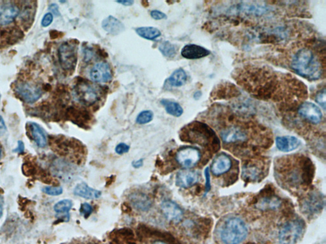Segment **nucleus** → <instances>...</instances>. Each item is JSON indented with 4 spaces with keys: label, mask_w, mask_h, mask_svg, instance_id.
<instances>
[{
    "label": "nucleus",
    "mask_w": 326,
    "mask_h": 244,
    "mask_svg": "<svg viewBox=\"0 0 326 244\" xmlns=\"http://www.w3.org/2000/svg\"><path fill=\"white\" fill-rule=\"evenodd\" d=\"M275 174L278 182L289 189L303 188L311 183L312 163L305 156H290L277 162Z\"/></svg>",
    "instance_id": "obj_1"
},
{
    "label": "nucleus",
    "mask_w": 326,
    "mask_h": 244,
    "mask_svg": "<svg viewBox=\"0 0 326 244\" xmlns=\"http://www.w3.org/2000/svg\"><path fill=\"white\" fill-rule=\"evenodd\" d=\"M291 67L299 76L309 80L321 78L324 69L321 61L311 48H300L295 53Z\"/></svg>",
    "instance_id": "obj_2"
},
{
    "label": "nucleus",
    "mask_w": 326,
    "mask_h": 244,
    "mask_svg": "<svg viewBox=\"0 0 326 244\" xmlns=\"http://www.w3.org/2000/svg\"><path fill=\"white\" fill-rule=\"evenodd\" d=\"M182 141L197 144L208 149L217 151L220 141L215 132L207 124L193 122L183 127L180 134Z\"/></svg>",
    "instance_id": "obj_3"
},
{
    "label": "nucleus",
    "mask_w": 326,
    "mask_h": 244,
    "mask_svg": "<svg viewBox=\"0 0 326 244\" xmlns=\"http://www.w3.org/2000/svg\"><path fill=\"white\" fill-rule=\"evenodd\" d=\"M221 239L225 244H240L247 236V228L242 219L230 217L221 229Z\"/></svg>",
    "instance_id": "obj_4"
},
{
    "label": "nucleus",
    "mask_w": 326,
    "mask_h": 244,
    "mask_svg": "<svg viewBox=\"0 0 326 244\" xmlns=\"http://www.w3.org/2000/svg\"><path fill=\"white\" fill-rule=\"evenodd\" d=\"M304 223L301 220L289 221L281 227L279 240L282 244H295L304 231Z\"/></svg>",
    "instance_id": "obj_5"
},
{
    "label": "nucleus",
    "mask_w": 326,
    "mask_h": 244,
    "mask_svg": "<svg viewBox=\"0 0 326 244\" xmlns=\"http://www.w3.org/2000/svg\"><path fill=\"white\" fill-rule=\"evenodd\" d=\"M73 94L75 99L85 106H91L99 100L97 89L88 81H79L74 87Z\"/></svg>",
    "instance_id": "obj_6"
},
{
    "label": "nucleus",
    "mask_w": 326,
    "mask_h": 244,
    "mask_svg": "<svg viewBox=\"0 0 326 244\" xmlns=\"http://www.w3.org/2000/svg\"><path fill=\"white\" fill-rule=\"evenodd\" d=\"M59 60L63 70H74L77 62V52L75 46L68 42L61 45L58 50Z\"/></svg>",
    "instance_id": "obj_7"
},
{
    "label": "nucleus",
    "mask_w": 326,
    "mask_h": 244,
    "mask_svg": "<svg viewBox=\"0 0 326 244\" xmlns=\"http://www.w3.org/2000/svg\"><path fill=\"white\" fill-rule=\"evenodd\" d=\"M176 161L185 168H194L198 164L201 159L200 152L193 147L181 148L176 152Z\"/></svg>",
    "instance_id": "obj_8"
},
{
    "label": "nucleus",
    "mask_w": 326,
    "mask_h": 244,
    "mask_svg": "<svg viewBox=\"0 0 326 244\" xmlns=\"http://www.w3.org/2000/svg\"><path fill=\"white\" fill-rule=\"evenodd\" d=\"M16 92L26 103H34L42 96V91L40 87L29 82H22L16 86Z\"/></svg>",
    "instance_id": "obj_9"
},
{
    "label": "nucleus",
    "mask_w": 326,
    "mask_h": 244,
    "mask_svg": "<svg viewBox=\"0 0 326 244\" xmlns=\"http://www.w3.org/2000/svg\"><path fill=\"white\" fill-rule=\"evenodd\" d=\"M221 136L224 143L226 144L243 143L248 139L246 130L238 125L226 128L221 132Z\"/></svg>",
    "instance_id": "obj_10"
},
{
    "label": "nucleus",
    "mask_w": 326,
    "mask_h": 244,
    "mask_svg": "<svg viewBox=\"0 0 326 244\" xmlns=\"http://www.w3.org/2000/svg\"><path fill=\"white\" fill-rule=\"evenodd\" d=\"M230 11L246 15L260 16L268 13L269 7L258 2H242L232 7Z\"/></svg>",
    "instance_id": "obj_11"
},
{
    "label": "nucleus",
    "mask_w": 326,
    "mask_h": 244,
    "mask_svg": "<svg viewBox=\"0 0 326 244\" xmlns=\"http://www.w3.org/2000/svg\"><path fill=\"white\" fill-rule=\"evenodd\" d=\"M297 113L301 117L311 123H321L323 119L321 109L311 102H303L301 103L297 109Z\"/></svg>",
    "instance_id": "obj_12"
},
{
    "label": "nucleus",
    "mask_w": 326,
    "mask_h": 244,
    "mask_svg": "<svg viewBox=\"0 0 326 244\" xmlns=\"http://www.w3.org/2000/svg\"><path fill=\"white\" fill-rule=\"evenodd\" d=\"M161 209L168 221L175 223H178L182 220L183 211L176 203L172 200L163 201L161 204Z\"/></svg>",
    "instance_id": "obj_13"
},
{
    "label": "nucleus",
    "mask_w": 326,
    "mask_h": 244,
    "mask_svg": "<svg viewBox=\"0 0 326 244\" xmlns=\"http://www.w3.org/2000/svg\"><path fill=\"white\" fill-rule=\"evenodd\" d=\"M91 80L97 83H106L112 78L110 66L106 62H99L95 64L90 71Z\"/></svg>",
    "instance_id": "obj_14"
},
{
    "label": "nucleus",
    "mask_w": 326,
    "mask_h": 244,
    "mask_svg": "<svg viewBox=\"0 0 326 244\" xmlns=\"http://www.w3.org/2000/svg\"><path fill=\"white\" fill-rule=\"evenodd\" d=\"M264 165L259 161L246 163L243 168L244 179L248 182H256L263 174Z\"/></svg>",
    "instance_id": "obj_15"
},
{
    "label": "nucleus",
    "mask_w": 326,
    "mask_h": 244,
    "mask_svg": "<svg viewBox=\"0 0 326 244\" xmlns=\"http://www.w3.org/2000/svg\"><path fill=\"white\" fill-rule=\"evenodd\" d=\"M231 159L226 154H221L214 159L211 170L214 176H222L229 171L232 167Z\"/></svg>",
    "instance_id": "obj_16"
},
{
    "label": "nucleus",
    "mask_w": 326,
    "mask_h": 244,
    "mask_svg": "<svg viewBox=\"0 0 326 244\" xmlns=\"http://www.w3.org/2000/svg\"><path fill=\"white\" fill-rule=\"evenodd\" d=\"M129 200L132 207L141 212H147L152 208L153 205L151 198L144 193H132L130 196Z\"/></svg>",
    "instance_id": "obj_17"
},
{
    "label": "nucleus",
    "mask_w": 326,
    "mask_h": 244,
    "mask_svg": "<svg viewBox=\"0 0 326 244\" xmlns=\"http://www.w3.org/2000/svg\"><path fill=\"white\" fill-rule=\"evenodd\" d=\"M198 180L199 176L196 172L190 170H182L177 173L175 182L177 186L180 188H188L194 186Z\"/></svg>",
    "instance_id": "obj_18"
},
{
    "label": "nucleus",
    "mask_w": 326,
    "mask_h": 244,
    "mask_svg": "<svg viewBox=\"0 0 326 244\" xmlns=\"http://www.w3.org/2000/svg\"><path fill=\"white\" fill-rule=\"evenodd\" d=\"M210 54H211L210 50L195 44L186 45L181 50V55L183 58L187 60H199L205 58Z\"/></svg>",
    "instance_id": "obj_19"
},
{
    "label": "nucleus",
    "mask_w": 326,
    "mask_h": 244,
    "mask_svg": "<svg viewBox=\"0 0 326 244\" xmlns=\"http://www.w3.org/2000/svg\"><path fill=\"white\" fill-rule=\"evenodd\" d=\"M73 193L77 197L89 200L98 199L100 198L101 196L100 191L91 188L85 183H81L77 184L73 190Z\"/></svg>",
    "instance_id": "obj_20"
},
{
    "label": "nucleus",
    "mask_w": 326,
    "mask_h": 244,
    "mask_svg": "<svg viewBox=\"0 0 326 244\" xmlns=\"http://www.w3.org/2000/svg\"><path fill=\"white\" fill-rule=\"evenodd\" d=\"M301 142L294 136H282L276 139V145L279 150L284 152L294 151L300 145Z\"/></svg>",
    "instance_id": "obj_21"
},
{
    "label": "nucleus",
    "mask_w": 326,
    "mask_h": 244,
    "mask_svg": "<svg viewBox=\"0 0 326 244\" xmlns=\"http://www.w3.org/2000/svg\"><path fill=\"white\" fill-rule=\"evenodd\" d=\"M102 28L108 33L117 35L125 30L124 24L117 18L109 15L102 22Z\"/></svg>",
    "instance_id": "obj_22"
},
{
    "label": "nucleus",
    "mask_w": 326,
    "mask_h": 244,
    "mask_svg": "<svg viewBox=\"0 0 326 244\" xmlns=\"http://www.w3.org/2000/svg\"><path fill=\"white\" fill-rule=\"evenodd\" d=\"M19 14L17 6L8 5L0 7V24L6 25L13 22Z\"/></svg>",
    "instance_id": "obj_23"
},
{
    "label": "nucleus",
    "mask_w": 326,
    "mask_h": 244,
    "mask_svg": "<svg viewBox=\"0 0 326 244\" xmlns=\"http://www.w3.org/2000/svg\"><path fill=\"white\" fill-rule=\"evenodd\" d=\"M31 134L38 147L44 148L47 144L46 134L39 125L35 123L30 124Z\"/></svg>",
    "instance_id": "obj_24"
},
{
    "label": "nucleus",
    "mask_w": 326,
    "mask_h": 244,
    "mask_svg": "<svg viewBox=\"0 0 326 244\" xmlns=\"http://www.w3.org/2000/svg\"><path fill=\"white\" fill-rule=\"evenodd\" d=\"M280 205V200L272 196H266L260 198L256 206L261 210H272L278 208Z\"/></svg>",
    "instance_id": "obj_25"
},
{
    "label": "nucleus",
    "mask_w": 326,
    "mask_h": 244,
    "mask_svg": "<svg viewBox=\"0 0 326 244\" xmlns=\"http://www.w3.org/2000/svg\"><path fill=\"white\" fill-rule=\"evenodd\" d=\"M136 33L144 39L154 40L162 36V32L154 27H140L135 30Z\"/></svg>",
    "instance_id": "obj_26"
},
{
    "label": "nucleus",
    "mask_w": 326,
    "mask_h": 244,
    "mask_svg": "<svg viewBox=\"0 0 326 244\" xmlns=\"http://www.w3.org/2000/svg\"><path fill=\"white\" fill-rule=\"evenodd\" d=\"M315 195H311L308 197L305 202L303 203V208L306 212L310 213H315L322 207V199Z\"/></svg>",
    "instance_id": "obj_27"
},
{
    "label": "nucleus",
    "mask_w": 326,
    "mask_h": 244,
    "mask_svg": "<svg viewBox=\"0 0 326 244\" xmlns=\"http://www.w3.org/2000/svg\"><path fill=\"white\" fill-rule=\"evenodd\" d=\"M187 75L183 69L175 70L168 78V82L173 87H181L186 83Z\"/></svg>",
    "instance_id": "obj_28"
},
{
    "label": "nucleus",
    "mask_w": 326,
    "mask_h": 244,
    "mask_svg": "<svg viewBox=\"0 0 326 244\" xmlns=\"http://www.w3.org/2000/svg\"><path fill=\"white\" fill-rule=\"evenodd\" d=\"M161 103L164 106L166 113L175 117H180L183 114L182 107L177 102L170 101L163 99Z\"/></svg>",
    "instance_id": "obj_29"
},
{
    "label": "nucleus",
    "mask_w": 326,
    "mask_h": 244,
    "mask_svg": "<svg viewBox=\"0 0 326 244\" xmlns=\"http://www.w3.org/2000/svg\"><path fill=\"white\" fill-rule=\"evenodd\" d=\"M73 207L72 201L69 199H65L56 203L54 206L55 212L58 214H64L67 216H70L69 212Z\"/></svg>",
    "instance_id": "obj_30"
},
{
    "label": "nucleus",
    "mask_w": 326,
    "mask_h": 244,
    "mask_svg": "<svg viewBox=\"0 0 326 244\" xmlns=\"http://www.w3.org/2000/svg\"><path fill=\"white\" fill-rule=\"evenodd\" d=\"M159 49L162 53L163 56L167 57V58H173L177 53L175 46L168 41H165V42H163L160 45Z\"/></svg>",
    "instance_id": "obj_31"
},
{
    "label": "nucleus",
    "mask_w": 326,
    "mask_h": 244,
    "mask_svg": "<svg viewBox=\"0 0 326 244\" xmlns=\"http://www.w3.org/2000/svg\"><path fill=\"white\" fill-rule=\"evenodd\" d=\"M154 118L152 111L149 110L142 111L136 118V122L140 125H144L151 122Z\"/></svg>",
    "instance_id": "obj_32"
},
{
    "label": "nucleus",
    "mask_w": 326,
    "mask_h": 244,
    "mask_svg": "<svg viewBox=\"0 0 326 244\" xmlns=\"http://www.w3.org/2000/svg\"><path fill=\"white\" fill-rule=\"evenodd\" d=\"M79 212H80L81 215H82L84 218H88L93 212V207L88 203H82L80 209H79Z\"/></svg>",
    "instance_id": "obj_33"
},
{
    "label": "nucleus",
    "mask_w": 326,
    "mask_h": 244,
    "mask_svg": "<svg viewBox=\"0 0 326 244\" xmlns=\"http://www.w3.org/2000/svg\"><path fill=\"white\" fill-rule=\"evenodd\" d=\"M43 192L50 196H58L62 194L63 188L60 186H47L42 190Z\"/></svg>",
    "instance_id": "obj_34"
},
{
    "label": "nucleus",
    "mask_w": 326,
    "mask_h": 244,
    "mask_svg": "<svg viewBox=\"0 0 326 244\" xmlns=\"http://www.w3.org/2000/svg\"><path fill=\"white\" fill-rule=\"evenodd\" d=\"M315 101L317 102V104H319L320 106L324 109H326V89H324L323 90H321L317 93V94L316 95L315 97Z\"/></svg>",
    "instance_id": "obj_35"
},
{
    "label": "nucleus",
    "mask_w": 326,
    "mask_h": 244,
    "mask_svg": "<svg viewBox=\"0 0 326 244\" xmlns=\"http://www.w3.org/2000/svg\"><path fill=\"white\" fill-rule=\"evenodd\" d=\"M130 146H128V144L123 143H119L116 146L115 151L116 153L118 154H123L126 153L130 151Z\"/></svg>",
    "instance_id": "obj_36"
},
{
    "label": "nucleus",
    "mask_w": 326,
    "mask_h": 244,
    "mask_svg": "<svg viewBox=\"0 0 326 244\" xmlns=\"http://www.w3.org/2000/svg\"><path fill=\"white\" fill-rule=\"evenodd\" d=\"M150 15H151L153 19L155 20H162L166 19V14L157 10H152V11L150 12Z\"/></svg>",
    "instance_id": "obj_37"
},
{
    "label": "nucleus",
    "mask_w": 326,
    "mask_h": 244,
    "mask_svg": "<svg viewBox=\"0 0 326 244\" xmlns=\"http://www.w3.org/2000/svg\"><path fill=\"white\" fill-rule=\"evenodd\" d=\"M53 21V15L51 13L46 14L43 17L42 26L43 27H48Z\"/></svg>",
    "instance_id": "obj_38"
},
{
    "label": "nucleus",
    "mask_w": 326,
    "mask_h": 244,
    "mask_svg": "<svg viewBox=\"0 0 326 244\" xmlns=\"http://www.w3.org/2000/svg\"><path fill=\"white\" fill-rule=\"evenodd\" d=\"M7 131V127H6L5 121L1 116H0V135L4 134Z\"/></svg>",
    "instance_id": "obj_39"
},
{
    "label": "nucleus",
    "mask_w": 326,
    "mask_h": 244,
    "mask_svg": "<svg viewBox=\"0 0 326 244\" xmlns=\"http://www.w3.org/2000/svg\"><path fill=\"white\" fill-rule=\"evenodd\" d=\"M93 57V52L90 48H87L85 50V61L86 62L91 61V58Z\"/></svg>",
    "instance_id": "obj_40"
},
{
    "label": "nucleus",
    "mask_w": 326,
    "mask_h": 244,
    "mask_svg": "<svg viewBox=\"0 0 326 244\" xmlns=\"http://www.w3.org/2000/svg\"><path fill=\"white\" fill-rule=\"evenodd\" d=\"M24 151V144L23 142L19 141H18L17 147L16 148L15 150H13L14 152H19V153H22Z\"/></svg>",
    "instance_id": "obj_41"
},
{
    "label": "nucleus",
    "mask_w": 326,
    "mask_h": 244,
    "mask_svg": "<svg viewBox=\"0 0 326 244\" xmlns=\"http://www.w3.org/2000/svg\"><path fill=\"white\" fill-rule=\"evenodd\" d=\"M143 165H144V159H143V158L136 160V161L132 162V167L135 168H142Z\"/></svg>",
    "instance_id": "obj_42"
},
{
    "label": "nucleus",
    "mask_w": 326,
    "mask_h": 244,
    "mask_svg": "<svg viewBox=\"0 0 326 244\" xmlns=\"http://www.w3.org/2000/svg\"><path fill=\"white\" fill-rule=\"evenodd\" d=\"M116 2L124 6H131L134 3V1H132V0H122V1H117Z\"/></svg>",
    "instance_id": "obj_43"
},
{
    "label": "nucleus",
    "mask_w": 326,
    "mask_h": 244,
    "mask_svg": "<svg viewBox=\"0 0 326 244\" xmlns=\"http://www.w3.org/2000/svg\"><path fill=\"white\" fill-rule=\"evenodd\" d=\"M50 9H51V11H52L53 13H54V14H56V15H60V12H59L58 7V6H57V5L53 4V5L50 6Z\"/></svg>",
    "instance_id": "obj_44"
},
{
    "label": "nucleus",
    "mask_w": 326,
    "mask_h": 244,
    "mask_svg": "<svg viewBox=\"0 0 326 244\" xmlns=\"http://www.w3.org/2000/svg\"><path fill=\"white\" fill-rule=\"evenodd\" d=\"M205 176L207 177V190H209L210 189V175H209V168H207V169L205 170Z\"/></svg>",
    "instance_id": "obj_45"
},
{
    "label": "nucleus",
    "mask_w": 326,
    "mask_h": 244,
    "mask_svg": "<svg viewBox=\"0 0 326 244\" xmlns=\"http://www.w3.org/2000/svg\"><path fill=\"white\" fill-rule=\"evenodd\" d=\"M201 95H202V93H201V91L196 92L195 94H194V99L195 100H199L201 98Z\"/></svg>",
    "instance_id": "obj_46"
},
{
    "label": "nucleus",
    "mask_w": 326,
    "mask_h": 244,
    "mask_svg": "<svg viewBox=\"0 0 326 244\" xmlns=\"http://www.w3.org/2000/svg\"><path fill=\"white\" fill-rule=\"evenodd\" d=\"M152 244H167L163 241H155L154 243H153Z\"/></svg>",
    "instance_id": "obj_47"
},
{
    "label": "nucleus",
    "mask_w": 326,
    "mask_h": 244,
    "mask_svg": "<svg viewBox=\"0 0 326 244\" xmlns=\"http://www.w3.org/2000/svg\"><path fill=\"white\" fill-rule=\"evenodd\" d=\"M2 215H3V207L0 205V219L1 218Z\"/></svg>",
    "instance_id": "obj_48"
},
{
    "label": "nucleus",
    "mask_w": 326,
    "mask_h": 244,
    "mask_svg": "<svg viewBox=\"0 0 326 244\" xmlns=\"http://www.w3.org/2000/svg\"><path fill=\"white\" fill-rule=\"evenodd\" d=\"M1 146H0V159H1Z\"/></svg>",
    "instance_id": "obj_49"
}]
</instances>
